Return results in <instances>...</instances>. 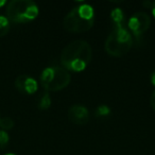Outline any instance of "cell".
Instances as JSON below:
<instances>
[{
    "label": "cell",
    "instance_id": "obj_4",
    "mask_svg": "<svg viewBox=\"0 0 155 155\" xmlns=\"http://www.w3.org/2000/svg\"><path fill=\"white\" fill-rule=\"evenodd\" d=\"M38 7L32 0H12L7 5L5 13L10 22L26 24L38 15Z\"/></svg>",
    "mask_w": 155,
    "mask_h": 155
},
{
    "label": "cell",
    "instance_id": "obj_13",
    "mask_svg": "<svg viewBox=\"0 0 155 155\" xmlns=\"http://www.w3.org/2000/svg\"><path fill=\"white\" fill-rule=\"evenodd\" d=\"M10 141V136L7 131L0 130V149H5Z\"/></svg>",
    "mask_w": 155,
    "mask_h": 155
},
{
    "label": "cell",
    "instance_id": "obj_19",
    "mask_svg": "<svg viewBox=\"0 0 155 155\" xmlns=\"http://www.w3.org/2000/svg\"><path fill=\"white\" fill-rule=\"evenodd\" d=\"M5 155H16V154H14V153H8V154H5Z\"/></svg>",
    "mask_w": 155,
    "mask_h": 155
},
{
    "label": "cell",
    "instance_id": "obj_11",
    "mask_svg": "<svg viewBox=\"0 0 155 155\" xmlns=\"http://www.w3.org/2000/svg\"><path fill=\"white\" fill-rule=\"evenodd\" d=\"M112 20L115 22V27L121 26V22L123 20V12L120 9H115L110 14Z\"/></svg>",
    "mask_w": 155,
    "mask_h": 155
},
{
    "label": "cell",
    "instance_id": "obj_12",
    "mask_svg": "<svg viewBox=\"0 0 155 155\" xmlns=\"http://www.w3.org/2000/svg\"><path fill=\"white\" fill-rule=\"evenodd\" d=\"M14 127V121L10 117H5V118L0 119V127L3 131H8V130L13 129Z\"/></svg>",
    "mask_w": 155,
    "mask_h": 155
},
{
    "label": "cell",
    "instance_id": "obj_14",
    "mask_svg": "<svg viewBox=\"0 0 155 155\" xmlns=\"http://www.w3.org/2000/svg\"><path fill=\"white\" fill-rule=\"evenodd\" d=\"M110 113V110L108 106L106 105H100L99 107L97 108V114L99 115V116H107L108 114Z\"/></svg>",
    "mask_w": 155,
    "mask_h": 155
},
{
    "label": "cell",
    "instance_id": "obj_8",
    "mask_svg": "<svg viewBox=\"0 0 155 155\" xmlns=\"http://www.w3.org/2000/svg\"><path fill=\"white\" fill-rule=\"evenodd\" d=\"M68 119L77 125H85L89 121V112L83 105H72L68 110Z\"/></svg>",
    "mask_w": 155,
    "mask_h": 155
},
{
    "label": "cell",
    "instance_id": "obj_2",
    "mask_svg": "<svg viewBox=\"0 0 155 155\" xmlns=\"http://www.w3.org/2000/svg\"><path fill=\"white\" fill-rule=\"evenodd\" d=\"M95 24L94 8L86 3L74 7L68 12L63 20L65 30L70 33H84L93 28Z\"/></svg>",
    "mask_w": 155,
    "mask_h": 155
},
{
    "label": "cell",
    "instance_id": "obj_3",
    "mask_svg": "<svg viewBox=\"0 0 155 155\" xmlns=\"http://www.w3.org/2000/svg\"><path fill=\"white\" fill-rule=\"evenodd\" d=\"M133 45V37L129 30L122 26L115 27L105 41V51L115 58L125 55Z\"/></svg>",
    "mask_w": 155,
    "mask_h": 155
},
{
    "label": "cell",
    "instance_id": "obj_17",
    "mask_svg": "<svg viewBox=\"0 0 155 155\" xmlns=\"http://www.w3.org/2000/svg\"><path fill=\"white\" fill-rule=\"evenodd\" d=\"M151 10H152L153 16L155 17V1H154V2H152V5H151Z\"/></svg>",
    "mask_w": 155,
    "mask_h": 155
},
{
    "label": "cell",
    "instance_id": "obj_15",
    "mask_svg": "<svg viewBox=\"0 0 155 155\" xmlns=\"http://www.w3.org/2000/svg\"><path fill=\"white\" fill-rule=\"evenodd\" d=\"M150 104L151 106H152V108L155 110V91L152 93V95H151V98H150Z\"/></svg>",
    "mask_w": 155,
    "mask_h": 155
},
{
    "label": "cell",
    "instance_id": "obj_16",
    "mask_svg": "<svg viewBox=\"0 0 155 155\" xmlns=\"http://www.w3.org/2000/svg\"><path fill=\"white\" fill-rule=\"evenodd\" d=\"M151 83L155 86V70L153 71L152 74H151Z\"/></svg>",
    "mask_w": 155,
    "mask_h": 155
},
{
    "label": "cell",
    "instance_id": "obj_9",
    "mask_svg": "<svg viewBox=\"0 0 155 155\" xmlns=\"http://www.w3.org/2000/svg\"><path fill=\"white\" fill-rule=\"evenodd\" d=\"M11 26H10V20L5 16L0 15V37L5 36L9 33Z\"/></svg>",
    "mask_w": 155,
    "mask_h": 155
},
{
    "label": "cell",
    "instance_id": "obj_5",
    "mask_svg": "<svg viewBox=\"0 0 155 155\" xmlns=\"http://www.w3.org/2000/svg\"><path fill=\"white\" fill-rule=\"evenodd\" d=\"M71 81V75L61 66H50L43 70L41 84L48 91H58L66 88Z\"/></svg>",
    "mask_w": 155,
    "mask_h": 155
},
{
    "label": "cell",
    "instance_id": "obj_10",
    "mask_svg": "<svg viewBox=\"0 0 155 155\" xmlns=\"http://www.w3.org/2000/svg\"><path fill=\"white\" fill-rule=\"evenodd\" d=\"M50 105H51V97H50V95L48 93H45L43 96H41V98L39 99V102H38V107L39 110H48V108L50 107Z\"/></svg>",
    "mask_w": 155,
    "mask_h": 155
},
{
    "label": "cell",
    "instance_id": "obj_1",
    "mask_svg": "<svg viewBox=\"0 0 155 155\" xmlns=\"http://www.w3.org/2000/svg\"><path fill=\"white\" fill-rule=\"evenodd\" d=\"M93 58V50L86 41L78 39L68 44L61 53L63 68L74 72L83 71Z\"/></svg>",
    "mask_w": 155,
    "mask_h": 155
},
{
    "label": "cell",
    "instance_id": "obj_7",
    "mask_svg": "<svg viewBox=\"0 0 155 155\" xmlns=\"http://www.w3.org/2000/svg\"><path fill=\"white\" fill-rule=\"evenodd\" d=\"M15 87L18 89V91L26 95H33L37 91L38 85L34 78L27 74L18 75L15 80Z\"/></svg>",
    "mask_w": 155,
    "mask_h": 155
},
{
    "label": "cell",
    "instance_id": "obj_6",
    "mask_svg": "<svg viewBox=\"0 0 155 155\" xmlns=\"http://www.w3.org/2000/svg\"><path fill=\"white\" fill-rule=\"evenodd\" d=\"M151 18L144 12H136L129 19V29L136 37H139L150 28Z\"/></svg>",
    "mask_w": 155,
    "mask_h": 155
},
{
    "label": "cell",
    "instance_id": "obj_18",
    "mask_svg": "<svg viewBox=\"0 0 155 155\" xmlns=\"http://www.w3.org/2000/svg\"><path fill=\"white\" fill-rule=\"evenodd\" d=\"M7 5V1H5V0H0V8L3 7V5Z\"/></svg>",
    "mask_w": 155,
    "mask_h": 155
}]
</instances>
